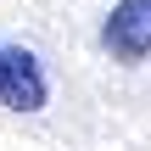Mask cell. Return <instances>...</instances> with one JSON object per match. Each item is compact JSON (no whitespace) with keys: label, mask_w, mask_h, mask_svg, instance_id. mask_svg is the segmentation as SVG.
<instances>
[{"label":"cell","mask_w":151,"mask_h":151,"mask_svg":"<svg viewBox=\"0 0 151 151\" xmlns=\"http://www.w3.org/2000/svg\"><path fill=\"white\" fill-rule=\"evenodd\" d=\"M50 101V78L39 67V56L28 45H6L0 39V106L11 112H39Z\"/></svg>","instance_id":"6da1fadb"},{"label":"cell","mask_w":151,"mask_h":151,"mask_svg":"<svg viewBox=\"0 0 151 151\" xmlns=\"http://www.w3.org/2000/svg\"><path fill=\"white\" fill-rule=\"evenodd\" d=\"M101 45L112 50V62L151 56V0H118L112 17L101 22Z\"/></svg>","instance_id":"7a4b0ae2"}]
</instances>
